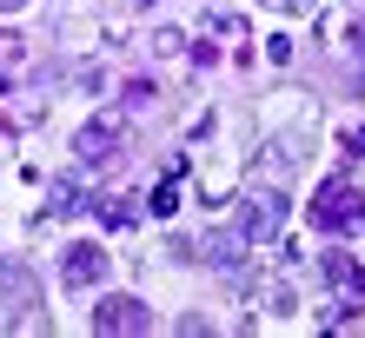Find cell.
<instances>
[{
	"label": "cell",
	"mask_w": 365,
	"mask_h": 338,
	"mask_svg": "<svg viewBox=\"0 0 365 338\" xmlns=\"http://www.w3.org/2000/svg\"><path fill=\"white\" fill-rule=\"evenodd\" d=\"M352 153H359V159H365V126H359V133H352Z\"/></svg>",
	"instance_id": "ba28073f"
},
{
	"label": "cell",
	"mask_w": 365,
	"mask_h": 338,
	"mask_svg": "<svg viewBox=\"0 0 365 338\" xmlns=\"http://www.w3.org/2000/svg\"><path fill=\"white\" fill-rule=\"evenodd\" d=\"M93 332H126V338H140V332H153V312H146V299H133V292H113V299L93 305Z\"/></svg>",
	"instance_id": "7a4b0ae2"
},
{
	"label": "cell",
	"mask_w": 365,
	"mask_h": 338,
	"mask_svg": "<svg viewBox=\"0 0 365 338\" xmlns=\"http://www.w3.org/2000/svg\"><path fill=\"white\" fill-rule=\"evenodd\" d=\"M312 226H326V232H346V226H365V193H352L346 179H332L326 193L312 199Z\"/></svg>",
	"instance_id": "6da1fadb"
},
{
	"label": "cell",
	"mask_w": 365,
	"mask_h": 338,
	"mask_svg": "<svg viewBox=\"0 0 365 338\" xmlns=\"http://www.w3.org/2000/svg\"><path fill=\"white\" fill-rule=\"evenodd\" d=\"M67 285H100V272H106V252L100 245H67Z\"/></svg>",
	"instance_id": "5b68a950"
},
{
	"label": "cell",
	"mask_w": 365,
	"mask_h": 338,
	"mask_svg": "<svg viewBox=\"0 0 365 338\" xmlns=\"http://www.w3.org/2000/svg\"><path fill=\"white\" fill-rule=\"evenodd\" d=\"M173 206H180V186H173V179H160V186H153V199H146V213H160V219H166Z\"/></svg>",
	"instance_id": "8992f818"
},
{
	"label": "cell",
	"mask_w": 365,
	"mask_h": 338,
	"mask_svg": "<svg viewBox=\"0 0 365 338\" xmlns=\"http://www.w3.org/2000/svg\"><path fill=\"white\" fill-rule=\"evenodd\" d=\"M326 272H332V279L346 285V292L359 285V259H346V252H332V259H326Z\"/></svg>",
	"instance_id": "52a82bcc"
},
{
	"label": "cell",
	"mask_w": 365,
	"mask_h": 338,
	"mask_svg": "<svg viewBox=\"0 0 365 338\" xmlns=\"http://www.w3.org/2000/svg\"><path fill=\"white\" fill-rule=\"evenodd\" d=\"M279 219H286V199H279V193H252V206H246V239H272Z\"/></svg>",
	"instance_id": "277c9868"
},
{
	"label": "cell",
	"mask_w": 365,
	"mask_h": 338,
	"mask_svg": "<svg viewBox=\"0 0 365 338\" xmlns=\"http://www.w3.org/2000/svg\"><path fill=\"white\" fill-rule=\"evenodd\" d=\"M73 153H80V159H113V153H120V120H93V126H80Z\"/></svg>",
	"instance_id": "3957f363"
}]
</instances>
